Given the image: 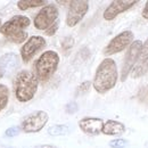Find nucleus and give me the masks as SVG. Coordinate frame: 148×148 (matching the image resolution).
I'll return each instance as SVG.
<instances>
[{
  "instance_id": "1",
  "label": "nucleus",
  "mask_w": 148,
  "mask_h": 148,
  "mask_svg": "<svg viewBox=\"0 0 148 148\" xmlns=\"http://www.w3.org/2000/svg\"><path fill=\"white\" fill-rule=\"evenodd\" d=\"M119 80L117 66L114 59L105 58L98 65L93 76L92 87L98 93H106L112 90Z\"/></svg>"
},
{
  "instance_id": "2",
  "label": "nucleus",
  "mask_w": 148,
  "mask_h": 148,
  "mask_svg": "<svg viewBox=\"0 0 148 148\" xmlns=\"http://www.w3.org/2000/svg\"><path fill=\"white\" fill-rule=\"evenodd\" d=\"M39 87V80L36 74L22 70L14 79V93L16 99L21 103H27L33 99Z\"/></svg>"
},
{
  "instance_id": "3",
  "label": "nucleus",
  "mask_w": 148,
  "mask_h": 148,
  "mask_svg": "<svg viewBox=\"0 0 148 148\" xmlns=\"http://www.w3.org/2000/svg\"><path fill=\"white\" fill-rule=\"evenodd\" d=\"M31 24L29 17L23 15H15L0 26V33L14 43H22L27 40V32L24 30Z\"/></svg>"
},
{
  "instance_id": "4",
  "label": "nucleus",
  "mask_w": 148,
  "mask_h": 148,
  "mask_svg": "<svg viewBox=\"0 0 148 148\" xmlns=\"http://www.w3.org/2000/svg\"><path fill=\"white\" fill-rule=\"evenodd\" d=\"M59 65V55L54 50H47L34 64V74L40 82H47L57 71Z\"/></svg>"
},
{
  "instance_id": "5",
  "label": "nucleus",
  "mask_w": 148,
  "mask_h": 148,
  "mask_svg": "<svg viewBox=\"0 0 148 148\" xmlns=\"http://www.w3.org/2000/svg\"><path fill=\"white\" fill-rule=\"evenodd\" d=\"M49 121V115L45 111H36L26 115L21 124L19 128L21 131L25 133H37L43 129Z\"/></svg>"
},
{
  "instance_id": "6",
  "label": "nucleus",
  "mask_w": 148,
  "mask_h": 148,
  "mask_svg": "<svg viewBox=\"0 0 148 148\" xmlns=\"http://www.w3.org/2000/svg\"><path fill=\"white\" fill-rule=\"evenodd\" d=\"M58 15H59V12H58L57 6H55L54 3L46 5L45 7L40 9V12L36 15V17L33 19L34 27L40 31L48 30L58 19Z\"/></svg>"
},
{
  "instance_id": "7",
  "label": "nucleus",
  "mask_w": 148,
  "mask_h": 148,
  "mask_svg": "<svg viewBox=\"0 0 148 148\" xmlns=\"http://www.w3.org/2000/svg\"><path fill=\"white\" fill-rule=\"evenodd\" d=\"M143 41L140 40H134L131 46L128 48V51L124 56V60H123V64H122V69H121V81L124 82L127 80V77L129 76V74L132 72L140 53H141V49H143Z\"/></svg>"
},
{
  "instance_id": "8",
  "label": "nucleus",
  "mask_w": 148,
  "mask_h": 148,
  "mask_svg": "<svg viewBox=\"0 0 148 148\" xmlns=\"http://www.w3.org/2000/svg\"><path fill=\"white\" fill-rule=\"evenodd\" d=\"M133 41H134V34L132 33V31H129V30L123 31V32L119 33L116 37L113 38L108 42V45L104 48L103 54L105 56L119 54V53L123 51L124 49L129 48Z\"/></svg>"
},
{
  "instance_id": "9",
  "label": "nucleus",
  "mask_w": 148,
  "mask_h": 148,
  "mask_svg": "<svg viewBox=\"0 0 148 148\" xmlns=\"http://www.w3.org/2000/svg\"><path fill=\"white\" fill-rule=\"evenodd\" d=\"M89 10V1L87 0H73L69 6V12L66 16V25L74 27L79 24Z\"/></svg>"
},
{
  "instance_id": "10",
  "label": "nucleus",
  "mask_w": 148,
  "mask_h": 148,
  "mask_svg": "<svg viewBox=\"0 0 148 148\" xmlns=\"http://www.w3.org/2000/svg\"><path fill=\"white\" fill-rule=\"evenodd\" d=\"M46 39L41 36H32L26 40V42L21 48V57L24 63H29L40 50L46 47Z\"/></svg>"
},
{
  "instance_id": "11",
  "label": "nucleus",
  "mask_w": 148,
  "mask_h": 148,
  "mask_svg": "<svg viewBox=\"0 0 148 148\" xmlns=\"http://www.w3.org/2000/svg\"><path fill=\"white\" fill-rule=\"evenodd\" d=\"M138 1L137 0H115L112 1L111 5L105 9L103 17L106 21H113L120 14L129 10L131 7H133Z\"/></svg>"
},
{
  "instance_id": "12",
  "label": "nucleus",
  "mask_w": 148,
  "mask_h": 148,
  "mask_svg": "<svg viewBox=\"0 0 148 148\" xmlns=\"http://www.w3.org/2000/svg\"><path fill=\"white\" fill-rule=\"evenodd\" d=\"M19 67V57L14 53H7L0 57L1 76H10Z\"/></svg>"
},
{
  "instance_id": "13",
  "label": "nucleus",
  "mask_w": 148,
  "mask_h": 148,
  "mask_svg": "<svg viewBox=\"0 0 148 148\" xmlns=\"http://www.w3.org/2000/svg\"><path fill=\"white\" fill-rule=\"evenodd\" d=\"M104 121L99 117H83L79 121V128L82 132L89 136H97L101 133Z\"/></svg>"
},
{
  "instance_id": "14",
  "label": "nucleus",
  "mask_w": 148,
  "mask_h": 148,
  "mask_svg": "<svg viewBox=\"0 0 148 148\" xmlns=\"http://www.w3.org/2000/svg\"><path fill=\"white\" fill-rule=\"evenodd\" d=\"M148 71V39L143 43V49L140 56L131 72V75L133 79H138L147 73Z\"/></svg>"
},
{
  "instance_id": "15",
  "label": "nucleus",
  "mask_w": 148,
  "mask_h": 148,
  "mask_svg": "<svg viewBox=\"0 0 148 148\" xmlns=\"http://www.w3.org/2000/svg\"><path fill=\"white\" fill-rule=\"evenodd\" d=\"M125 131H127V128L122 122H119L115 120H107L104 123L101 133L106 136H121L125 133Z\"/></svg>"
},
{
  "instance_id": "16",
  "label": "nucleus",
  "mask_w": 148,
  "mask_h": 148,
  "mask_svg": "<svg viewBox=\"0 0 148 148\" xmlns=\"http://www.w3.org/2000/svg\"><path fill=\"white\" fill-rule=\"evenodd\" d=\"M46 0H19L17 1V7L19 10H27L30 8H37L40 6H46Z\"/></svg>"
},
{
  "instance_id": "17",
  "label": "nucleus",
  "mask_w": 148,
  "mask_h": 148,
  "mask_svg": "<svg viewBox=\"0 0 148 148\" xmlns=\"http://www.w3.org/2000/svg\"><path fill=\"white\" fill-rule=\"evenodd\" d=\"M70 127L66 124H55L48 129V134L53 137H58V136H66L70 133Z\"/></svg>"
},
{
  "instance_id": "18",
  "label": "nucleus",
  "mask_w": 148,
  "mask_h": 148,
  "mask_svg": "<svg viewBox=\"0 0 148 148\" xmlns=\"http://www.w3.org/2000/svg\"><path fill=\"white\" fill-rule=\"evenodd\" d=\"M9 101V89L6 84H0V113L3 111Z\"/></svg>"
},
{
  "instance_id": "19",
  "label": "nucleus",
  "mask_w": 148,
  "mask_h": 148,
  "mask_svg": "<svg viewBox=\"0 0 148 148\" xmlns=\"http://www.w3.org/2000/svg\"><path fill=\"white\" fill-rule=\"evenodd\" d=\"M90 87H91V82H90V81H84V82H82V83L76 88L75 95H76V96H81V95L87 93L90 90Z\"/></svg>"
},
{
  "instance_id": "20",
  "label": "nucleus",
  "mask_w": 148,
  "mask_h": 148,
  "mask_svg": "<svg viewBox=\"0 0 148 148\" xmlns=\"http://www.w3.org/2000/svg\"><path fill=\"white\" fill-rule=\"evenodd\" d=\"M110 147L111 148H125L128 146V141L125 139L122 138H117V139H113L110 141Z\"/></svg>"
},
{
  "instance_id": "21",
  "label": "nucleus",
  "mask_w": 148,
  "mask_h": 148,
  "mask_svg": "<svg viewBox=\"0 0 148 148\" xmlns=\"http://www.w3.org/2000/svg\"><path fill=\"white\" fill-rule=\"evenodd\" d=\"M19 132H21V128L19 127H10L5 131V137L7 138H13V137H16L18 136Z\"/></svg>"
},
{
  "instance_id": "22",
  "label": "nucleus",
  "mask_w": 148,
  "mask_h": 148,
  "mask_svg": "<svg viewBox=\"0 0 148 148\" xmlns=\"http://www.w3.org/2000/svg\"><path fill=\"white\" fill-rule=\"evenodd\" d=\"M73 45H74V39L72 37L65 38V39L62 41V48H63V50H65V51L70 50V49L73 47Z\"/></svg>"
},
{
  "instance_id": "23",
  "label": "nucleus",
  "mask_w": 148,
  "mask_h": 148,
  "mask_svg": "<svg viewBox=\"0 0 148 148\" xmlns=\"http://www.w3.org/2000/svg\"><path fill=\"white\" fill-rule=\"evenodd\" d=\"M65 111L67 114H74V113H76V112L79 111V106H77V104L75 103V101H70L69 104H66V106H65Z\"/></svg>"
},
{
  "instance_id": "24",
  "label": "nucleus",
  "mask_w": 148,
  "mask_h": 148,
  "mask_svg": "<svg viewBox=\"0 0 148 148\" xmlns=\"http://www.w3.org/2000/svg\"><path fill=\"white\" fill-rule=\"evenodd\" d=\"M58 27H59V19H57V21H56L55 23H54V24H53L48 30H46V31H45V34H46V36H48V37H53L56 32H57Z\"/></svg>"
},
{
  "instance_id": "25",
  "label": "nucleus",
  "mask_w": 148,
  "mask_h": 148,
  "mask_svg": "<svg viewBox=\"0 0 148 148\" xmlns=\"http://www.w3.org/2000/svg\"><path fill=\"white\" fill-rule=\"evenodd\" d=\"M143 17L145 19H148V1L145 2V7L143 9Z\"/></svg>"
},
{
  "instance_id": "26",
  "label": "nucleus",
  "mask_w": 148,
  "mask_h": 148,
  "mask_svg": "<svg viewBox=\"0 0 148 148\" xmlns=\"http://www.w3.org/2000/svg\"><path fill=\"white\" fill-rule=\"evenodd\" d=\"M34 148H58V147L54 146V145H38Z\"/></svg>"
},
{
  "instance_id": "27",
  "label": "nucleus",
  "mask_w": 148,
  "mask_h": 148,
  "mask_svg": "<svg viewBox=\"0 0 148 148\" xmlns=\"http://www.w3.org/2000/svg\"><path fill=\"white\" fill-rule=\"evenodd\" d=\"M57 3H59V5H70L71 1H57Z\"/></svg>"
},
{
  "instance_id": "28",
  "label": "nucleus",
  "mask_w": 148,
  "mask_h": 148,
  "mask_svg": "<svg viewBox=\"0 0 148 148\" xmlns=\"http://www.w3.org/2000/svg\"><path fill=\"white\" fill-rule=\"evenodd\" d=\"M1 25H2V23H1V18H0V26H1Z\"/></svg>"
},
{
  "instance_id": "29",
  "label": "nucleus",
  "mask_w": 148,
  "mask_h": 148,
  "mask_svg": "<svg viewBox=\"0 0 148 148\" xmlns=\"http://www.w3.org/2000/svg\"><path fill=\"white\" fill-rule=\"evenodd\" d=\"M1 77H2V76H1V74H0V79H1Z\"/></svg>"
}]
</instances>
